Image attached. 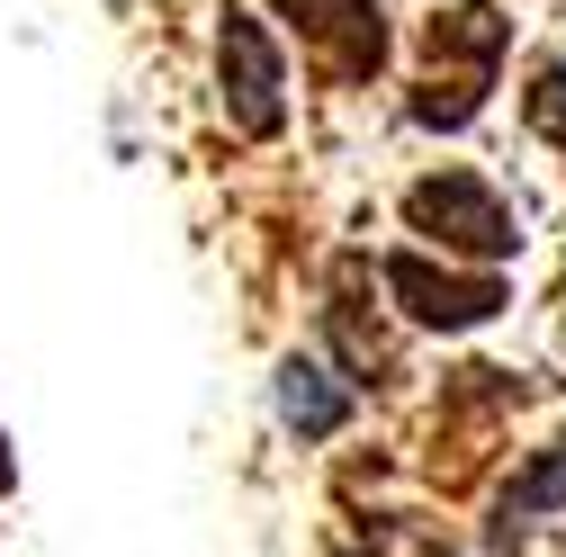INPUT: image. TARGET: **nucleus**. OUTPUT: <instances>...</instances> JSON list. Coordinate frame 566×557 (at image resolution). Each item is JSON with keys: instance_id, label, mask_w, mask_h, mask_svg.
Instances as JSON below:
<instances>
[{"instance_id": "1", "label": "nucleus", "mask_w": 566, "mask_h": 557, "mask_svg": "<svg viewBox=\"0 0 566 557\" xmlns=\"http://www.w3.org/2000/svg\"><path fill=\"white\" fill-rule=\"evenodd\" d=\"M405 217H413V234H441V243H459V252H485V261H504L513 243H522V225H513V207L494 198L476 171H441V180H413L405 189Z\"/></svg>"}, {"instance_id": "2", "label": "nucleus", "mask_w": 566, "mask_h": 557, "mask_svg": "<svg viewBox=\"0 0 566 557\" xmlns=\"http://www.w3.org/2000/svg\"><path fill=\"white\" fill-rule=\"evenodd\" d=\"M217 82H226V117L243 135H279V126H289V99H279L289 73H279V45H270L261 19L226 10V28H217Z\"/></svg>"}, {"instance_id": "3", "label": "nucleus", "mask_w": 566, "mask_h": 557, "mask_svg": "<svg viewBox=\"0 0 566 557\" xmlns=\"http://www.w3.org/2000/svg\"><path fill=\"white\" fill-rule=\"evenodd\" d=\"M387 288L405 297L413 324H441V333H468V324H485L494 306H504V278H459V270H432L422 252L387 261Z\"/></svg>"}, {"instance_id": "4", "label": "nucleus", "mask_w": 566, "mask_h": 557, "mask_svg": "<svg viewBox=\"0 0 566 557\" xmlns=\"http://www.w3.org/2000/svg\"><path fill=\"white\" fill-rule=\"evenodd\" d=\"M306 45H324L342 73H378V54H387V19H378V0H279Z\"/></svg>"}, {"instance_id": "5", "label": "nucleus", "mask_w": 566, "mask_h": 557, "mask_svg": "<svg viewBox=\"0 0 566 557\" xmlns=\"http://www.w3.org/2000/svg\"><path fill=\"white\" fill-rule=\"evenodd\" d=\"M279 413H289V432H297V441H324V432H342L350 387H333L315 360H289V369H279Z\"/></svg>"}, {"instance_id": "6", "label": "nucleus", "mask_w": 566, "mask_h": 557, "mask_svg": "<svg viewBox=\"0 0 566 557\" xmlns=\"http://www.w3.org/2000/svg\"><path fill=\"white\" fill-rule=\"evenodd\" d=\"M548 504H566V441H548V459L522 467V476L504 485V504H494V530L513 539V530H522L531 513H548Z\"/></svg>"}, {"instance_id": "7", "label": "nucleus", "mask_w": 566, "mask_h": 557, "mask_svg": "<svg viewBox=\"0 0 566 557\" xmlns=\"http://www.w3.org/2000/svg\"><path fill=\"white\" fill-rule=\"evenodd\" d=\"M531 126L548 135V145L566 154V73H557V63H548V73L531 82Z\"/></svg>"}]
</instances>
